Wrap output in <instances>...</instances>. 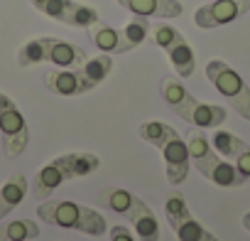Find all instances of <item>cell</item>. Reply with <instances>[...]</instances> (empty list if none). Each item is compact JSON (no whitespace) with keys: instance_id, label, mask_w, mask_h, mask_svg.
I'll return each instance as SVG.
<instances>
[{"instance_id":"1","label":"cell","mask_w":250,"mask_h":241,"mask_svg":"<svg viewBox=\"0 0 250 241\" xmlns=\"http://www.w3.org/2000/svg\"><path fill=\"white\" fill-rule=\"evenodd\" d=\"M160 91L162 98L167 101V106L182 118L189 126L201 128V131H216L223 120H226V108L216 106V103H204L199 98H194L187 86L179 81V76H162L160 81Z\"/></svg>"},{"instance_id":"2","label":"cell","mask_w":250,"mask_h":241,"mask_svg":"<svg viewBox=\"0 0 250 241\" xmlns=\"http://www.w3.org/2000/svg\"><path fill=\"white\" fill-rule=\"evenodd\" d=\"M101 168V160L93 153H64L54 160H49L35 177V185L30 194L37 202H44L57 187H62L66 180L74 177H86Z\"/></svg>"},{"instance_id":"3","label":"cell","mask_w":250,"mask_h":241,"mask_svg":"<svg viewBox=\"0 0 250 241\" xmlns=\"http://www.w3.org/2000/svg\"><path fill=\"white\" fill-rule=\"evenodd\" d=\"M37 214L42 221L52 226H64L74 231H83L88 236H103L108 234L105 217L86 204L71 202V199H44L37 207Z\"/></svg>"},{"instance_id":"4","label":"cell","mask_w":250,"mask_h":241,"mask_svg":"<svg viewBox=\"0 0 250 241\" xmlns=\"http://www.w3.org/2000/svg\"><path fill=\"white\" fill-rule=\"evenodd\" d=\"M184 141H187L191 163L196 165V170H199L208 182H213V185H218V187H226V190H228V187H240V185H245V177L235 170L233 163H228L226 158H221V155L213 150L211 141L201 133V128H191Z\"/></svg>"},{"instance_id":"5","label":"cell","mask_w":250,"mask_h":241,"mask_svg":"<svg viewBox=\"0 0 250 241\" xmlns=\"http://www.w3.org/2000/svg\"><path fill=\"white\" fill-rule=\"evenodd\" d=\"M206 79L216 86L221 96L228 98V103L235 108V113L245 120H250V86L243 81V76L228 67L221 59H211L206 64Z\"/></svg>"},{"instance_id":"6","label":"cell","mask_w":250,"mask_h":241,"mask_svg":"<svg viewBox=\"0 0 250 241\" xmlns=\"http://www.w3.org/2000/svg\"><path fill=\"white\" fill-rule=\"evenodd\" d=\"M150 40L160 49H165V54L169 57V62H172V67H174L179 79H189L194 74L196 54H194L191 45L184 40V35L177 27H172L167 23H157L155 27H150Z\"/></svg>"},{"instance_id":"7","label":"cell","mask_w":250,"mask_h":241,"mask_svg":"<svg viewBox=\"0 0 250 241\" xmlns=\"http://www.w3.org/2000/svg\"><path fill=\"white\" fill-rule=\"evenodd\" d=\"M165 214H167V221L174 231V236L179 241H218L187 207V199L182 192L172 190L167 197H165Z\"/></svg>"},{"instance_id":"8","label":"cell","mask_w":250,"mask_h":241,"mask_svg":"<svg viewBox=\"0 0 250 241\" xmlns=\"http://www.w3.org/2000/svg\"><path fill=\"white\" fill-rule=\"evenodd\" d=\"M0 136H3V148L8 158L22 155L30 143V128L22 111L3 91H0Z\"/></svg>"},{"instance_id":"9","label":"cell","mask_w":250,"mask_h":241,"mask_svg":"<svg viewBox=\"0 0 250 241\" xmlns=\"http://www.w3.org/2000/svg\"><path fill=\"white\" fill-rule=\"evenodd\" d=\"M250 10V0H213L194 13V25L201 30H213L228 25Z\"/></svg>"},{"instance_id":"10","label":"cell","mask_w":250,"mask_h":241,"mask_svg":"<svg viewBox=\"0 0 250 241\" xmlns=\"http://www.w3.org/2000/svg\"><path fill=\"white\" fill-rule=\"evenodd\" d=\"M162 150V160H165V172H167V182L172 187L182 185L189 175V163H191V155H189V148H187V141L174 133L172 138H167V143L160 148Z\"/></svg>"},{"instance_id":"11","label":"cell","mask_w":250,"mask_h":241,"mask_svg":"<svg viewBox=\"0 0 250 241\" xmlns=\"http://www.w3.org/2000/svg\"><path fill=\"white\" fill-rule=\"evenodd\" d=\"M211 145L216 153H221L226 160L235 165V170L245 177V182H250V145L245 141H240L228 131H216L211 136Z\"/></svg>"},{"instance_id":"12","label":"cell","mask_w":250,"mask_h":241,"mask_svg":"<svg viewBox=\"0 0 250 241\" xmlns=\"http://www.w3.org/2000/svg\"><path fill=\"white\" fill-rule=\"evenodd\" d=\"M44 86L57 96H81L93 89V84L81 74V69H49L44 72Z\"/></svg>"},{"instance_id":"13","label":"cell","mask_w":250,"mask_h":241,"mask_svg":"<svg viewBox=\"0 0 250 241\" xmlns=\"http://www.w3.org/2000/svg\"><path fill=\"white\" fill-rule=\"evenodd\" d=\"M118 5L130 10L133 15L157 18V20H172L184 13L179 0H118Z\"/></svg>"},{"instance_id":"14","label":"cell","mask_w":250,"mask_h":241,"mask_svg":"<svg viewBox=\"0 0 250 241\" xmlns=\"http://www.w3.org/2000/svg\"><path fill=\"white\" fill-rule=\"evenodd\" d=\"M88 35H91L93 45H96L101 52H105V54H125V52L135 49V47L128 42V37L123 35V30H115V27L105 25L103 20L93 23V25L88 27Z\"/></svg>"},{"instance_id":"15","label":"cell","mask_w":250,"mask_h":241,"mask_svg":"<svg viewBox=\"0 0 250 241\" xmlns=\"http://www.w3.org/2000/svg\"><path fill=\"white\" fill-rule=\"evenodd\" d=\"M88 59V54L66 40L49 37V49H47V62H52L59 69H81V64Z\"/></svg>"},{"instance_id":"16","label":"cell","mask_w":250,"mask_h":241,"mask_svg":"<svg viewBox=\"0 0 250 241\" xmlns=\"http://www.w3.org/2000/svg\"><path fill=\"white\" fill-rule=\"evenodd\" d=\"M135 226V234L140 241H160V221L155 217V212L138 197L133 209H130V217H128Z\"/></svg>"},{"instance_id":"17","label":"cell","mask_w":250,"mask_h":241,"mask_svg":"<svg viewBox=\"0 0 250 241\" xmlns=\"http://www.w3.org/2000/svg\"><path fill=\"white\" fill-rule=\"evenodd\" d=\"M135 199H138V197H135L133 192L123 190V187H105V190H101V192L96 194L98 207L110 209V212H115V214H120V217H125V219L130 217V209H133Z\"/></svg>"},{"instance_id":"18","label":"cell","mask_w":250,"mask_h":241,"mask_svg":"<svg viewBox=\"0 0 250 241\" xmlns=\"http://www.w3.org/2000/svg\"><path fill=\"white\" fill-rule=\"evenodd\" d=\"M47 49H49V37H35L18 49V64L32 67V64L47 62Z\"/></svg>"},{"instance_id":"19","label":"cell","mask_w":250,"mask_h":241,"mask_svg":"<svg viewBox=\"0 0 250 241\" xmlns=\"http://www.w3.org/2000/svg\"><path fill=\"white\" fill-rule=\"evenodd\" d=\"M27 177L22 175V172H15V175H10L8 177V182L0 187V199H3L10 209H15L25 197H27Z\"/></svg>"},{"instance_id":"20","label":"cell","mask_w":250,"mask_h":241,"mask_svg":"<svg viewBox=\"0 0 250 241\" xmlns=\"http://www.w3.org/2000/svg\"><path fill=\"white\" fill-rule=\"evenodd\" d=\"M177 131L169 123H162V120H145V123L138 126V136L147 143H152L155 148H162L167 143V138H172Z\"/></svg>"},{"instance_id":"21","label":"cell","mask_w":250,"mask_h":241,"mask_svg":"<svg viewBox=\"0 0 250 241\" xmlns=\"http://www.w3.org/2000/svg\"><path fill=\"white\" fill-rule=\"evenodd\" d=\"M110 69H113V59L108 57V54H98V57H88L83 64H81V74L93 84V86H98L108 74H110Z\"/></svg>"},{"instance_id":"22","label":"cell","mask_w":250,"mask_h":241,"mask_svg":"<svg viewBox=\"0 0 250 241\" xmlns=\"http://www.w3.org/2000/svg\"><path fill=\"white\" fill-rule=\"evenodd\" d=\"M3 231L8 236V241H32L40 236V226L35 219H15L3 224Z\"/></svg>"},{"instance_id":"23","label":"cell","mask_w":250,"mask_h":241,"mask_svg":"<svg viewBox=\"0 0 250 241\" xmlns=\"http://www.w3.org/2000/svg\"><path fill=\"white\" fill-rule=\"evenodd\" d=\"M30 3L47 18L57 20V23H64L66 25V18H69V10L74 5V0H30Z\"/></svg>"},{"instance_id":"24","label":"cell","mask_w":250,"mask_h":241,"mask_svg":"<svg viewBox=\"0 0 250 241\" xmlns=\"http://www.w3.org/2000/svg\"><path fill=\"white\" fill-rule=\"evenodd\" d=\"M101 18H98V13L93 10V8H88V5H83V3H76L74 0V5H71V10H69V18H66V25H71V27H91L93 23H98Z\"/></svg>"},{"instance_id":"25","label":"cell","mask_w":250,"mask_h":241,"mask_svg":"<svg viewBox=\"0 0 250 241\" xmlns=\"http://www.w3.org/2000/svg\"><path fill=\"white\" fill-rule=\"evenodd\" d=\"M123 35L128 37V42H130L133 47L143 45V42L150 37V23H147V18H143V15H133V20L123 27Z\"/></svg>"},{"instance_id":"26","label":"cell","mask_w":250,"mask_h":241,"mask_svg":"<svg viewBox=\"0 0 250 241\" xmlns=\"http://www.w3.org/2000/svg\"><path fill=\"white\" fill-rule=\"evenodd\" d=\"M108 236H110V241H135L133 231H130L128 226H123V224L110 226V229H108Z\"/></svg>"},{"instance_id":"27","label":"cell","mask_w":250,"mask_h":241,"mask_svg":"<svg viewBox=\"0 0 250 241\" xmlns=\"http://www.w3.org/2000/svg\"><path fill=\"white\" fill-rule=\"evenodd\" d=\"M10 212H13V209H10V207H8V204L3 202V199H0V219H5V217H8Z\"/></svg>"},{"instance_id":"28","label":"cell","mask_w":250,"mask_h":241,"mask_svg":"<svg viewBox=\"0 0 250 241\" xmlns=\"http://www.w3.org/2000/svg\"><path fill=\"white\" fill-rule=\"evenodd\" d=\"M243 226H245V231H250V212L243 214Z\"/></svg>"},{"instance_id":"29","label":"cell","mask_w":250,"mask_h":241,"mask_svg":"<svg viewBox=\"0 0 250 241\" xmlns=\"http://www.w3.org/2000/svg\"><path fill=\"white\" fill-rule=\"evenodd\" d=\"M0 241H8V236H5V231H3V226H0Z\"/></svg>"}]
</instances>
